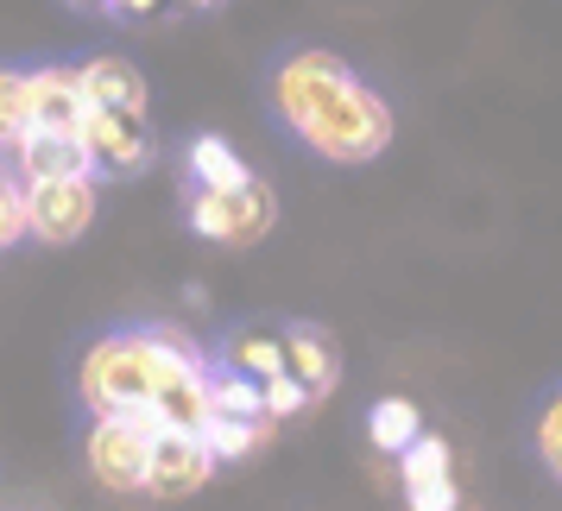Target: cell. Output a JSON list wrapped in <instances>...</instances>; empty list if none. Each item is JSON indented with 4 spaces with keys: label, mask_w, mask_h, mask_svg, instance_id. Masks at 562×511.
I'll return each mask as SVG.
<instances>
[{
    "label": "cell",
    "mask_w": 562,
    "mask_h": 511,
    "mask_svg": "<svg viewBox=\"0 0 562 511\" xmlns=\"http://www.w3.org/2000/svg\"><path fill=\"white\" fill-rule=\"evenodd\" d=\"M77 82H82V102L89 107H127V114H146V77L133 70L127 57H89L77 70Z\"/></svg>",
    "instance_id": "11"
},
{
    "label": "cell",
    "mask_w": 562,
    "mask_h": 511,
    "mask_svg": "<svg viewBox=\"0 0 562 511\" xmlns=\"http://www.w3.org/2000/svg\"><path fill=\"white\" fill-rule=\"evenodd\" d=\"M272 107L316 158L329 164H373L392 146V107L380 89L341 64L335 52H291L272 70Z\"/></svg>",
    "instance_id": "1"
},
{
    "label": "cell",
    "mask_w": 562,
    "mask_h": 511,
    "mask_svg": "<svg viewBox=\"0 0 562 511\" xmlns=\"http://www.w3.org/2000/svg\"><path fill=\"white\" fill-rule=\"evenodd\" d=\"M215 366H228V373H240V379H279L284 373V348H279V334L272 329H234L228 341H222V360Z\"/></svg>",
    "instance_id": "13"
},
{
    "label": "cell",
    "mask_w": 562,
    "mask_h": 511,
    "mask_svg": "<svg viewBox=\"0 0 562 511\" xmlns=\"http://www.w3.org/2000/svg\"><path fill=\"white\" fill-rule=\"evenodd\" d=\"M215 480V455L203 448V435L190 430H158L153 461H146V492L153 499H190Z\"/></svg>",
    "instance_id": "7"
},
{
    "label": "cell",
    "mask_w": 562,
    "mask_h": 511,
    "mask_svg": "<svg viewBox=\"0 0 562 511\" xmlns=\"http://www.w3.org/2000/svg\"><path fill=\"white\" fill-rule=\"evenodd\" d=\"M272 222H279V203L259 178L234 183V190H190V228L215 247H254Z\"/></svg>",
    "instance_id": "3"
},
{
    "label": "cell",
    "mask_w": 562,
    "mask_h": 511,
    "mask_svg": "<svg viewBox=\"0 0 562 511\" xmlns=\"http://www.w3.org/2000/svg\"><path fill=\"white\" fill-rule=\"evenodd\" d=\"M183 171H190V190H234V183H247V158L234 152L222 133H196L190 139V152H183Z\"/></svg>",
    "instance_id": "12"
},
{
    "label": "cell",
    "mask_w": 562,
    "mask_h": 511,
    "mask_svg": "<svg viewBox=\"0 0 562 511\" xmlns=\"http://www.w3.org/2000/svg\"><path fill=\"white\" fill-rule=\"evenodd\" d=\"M26 127H32V114H26V70H0V152H13Z\"/></svg>",
    "instance_id": "16"
},
{
    "label": "cell",
    "mask_w": 562,
    "mask_h": 511,
    "mask_svg": "<svg viewBox=\"0 0 562 511\" xmlns=\"http://www.w3.org/2000/svg\"><path fill=\"white\" fill-rule=\"evenodd\" d=\"M165 0H108V13L114 20H146V13H158Z\"/></svg>",
    "instance_id": "20"
},
{
    "label": "cell",
    "mask_w": 562,
    "mask_h": 511,
    "mask_svg": "<svg viewBox=\"0 0 562 511\" xmlns=\"http://www.w3.org/2000/svg\"><path fill=\"white\" fill-rule=\"evenodd\" d=\"M259 398H266V417H272V423H284V417H297V410L310 405V398H304V385L291 379V373L266 379V385H259Z\"/></svg>",
    "instance_id": "19"
},
{
    "label": "cell",
    "mask_w": 562,
    "mask_h": 511,
    "mask_svg": "<svg viewBox=\"0 0 562 511\" xmlns=\"http://www.w3.org/2000/svg\"><path fill=\"white\" fill-rule=\"evenodd\" d=\"M77 139H82V152H89L95 178H139L158 152L146 114H127V107H89Z\"/></svg>",
    "instance_id": "4"
},
{
    "label": "cell",
    "mask_w": 562,
    "mask_h": 511,
    "mask_svg": "<svg viewBox=\"0 0 562 511\" xmlns=\"http://www.w3.org/2000/svg\"><path fill=\"white\" fill-rule=\"evenodd\" d=\"M398 461V492H405L411 511H456L461 506V486H456V455H449V442L442 435H417Z\"/></svg>",
    "instance_id": "6"
},
{
    "label": "cell",
    "mask_w": 562,
    "mask_h": 511,
    "mask_svg": "<svg viewBox=\"0 0 562 511\" xmlns=\"http://www.w3.org/2000/svg\"><path fill=\"white\" fill-rule=\"evenodd\" d=\"M272 430H279L272 417H209L196 435H203V448L215 461H247L254 448H266V442H272Z\"/></svg>",
    "instance_id": "14"
},
{
    "label": "cell",
    "mask_w": 562,
    "mask_h": 511,
    "mask_svg": "<svg viewBox=\"0 0 562 511\" xmlns=\"http://www.w3.org/2000/svg\"><path fill=\"white\" fill-rule=\"evenodd\" d=\"M158 430H165V417L153 405L121 410V417H95L89 442H82L95 486H108V492H146V461H153Z\"/></svg>",
    "instance_id": "2"
},
{
    "label": "cell",
    "mask_w": 562,
    "mask_h": 511,
    "mask_svg": "<svg viewBox=\"0 0 562 511\" xmlns=\"http://www.w3.org/2000/svg\"><path fill=\"white\" fill-rule=\"evenodd\" d=\"M95 222V178H52L26 183V234L45 247H70Z\"/></svg>",
    "instance_id": "5"
},
{
    "label": "cell",
    "mask_w": 562,
    "mask_h": 511,
    "mask_svg": "<svg viewBox=\"0 0 562 511\" xmlns=\"http://www.w3.org/2000/svg\"><path fill=\"white\" fill-rule=\"evenodd\" d=\"M26 240V183L13 178V164H0V253Z\"/></svg>",
    "instance_id": "18"
},
{
    "label": "cell",
    "mask_w": 562,
    "mask_h": 511,
    "mask_svg": "<svg viewBox=\"0 0 562 511\" xmlns=\"http://www.w3.org/2000/svg\"><path fill=\"white\" fill-rule=\"evenodd\" d=\"M279 348H284V373L304 385V398H329L335 385H341V354H335L329 329H316V322H291L279 329Z\"/></svg>",
    "instance_id": "9"
},
{
    "label": "cell",
    "mask_w": 562,
    "mask_h": 511,
    "mask_svg": "<svg viewBox=\"0 0 562 511\" xmlns=\"http://www.w3.org/2000/svg\"><path fill=\"white\" fill-rule=\"evenodd\" d=\"M531 448H537V461H543V474H557V480H562V391H550L543 410H537Z\"/></svg>",
    "instance_id": "17"
},
{
    "label": "cell",
    "mask_w": 562,
    "mask_h": 511,
    "mask_svg": "<svg viewBox=\"0 0 562 511\" xmlns=\"http://www.w3.org/2000/svg\"><path fill=\"white\" fill-rule=\"evenodd\" d=\"M178 7H196V13H203V7H222V0H178Z\"/></svg>",
    "instance_id": "22"
},
{
    "label": "cell",
    "mask_w": 562,
    "mask_h": 511,
    "mask_svg": "<svg viewBox=\"0 0 562 511\" xmlns=\"http://www.w3.org/2000/svg\"><path fill=\"white\" fill-rule=\"evenodd\" d=\"M26 114L38 133H77L89 102H82V82L70 64H38L26 70Z\"/></svg>",
    "instance_id": "8"
},
{
    "label": "cell",
    "mask_w": 562,
    "mask_h": 511,
    "mask_svg": "<svg viewBox=\"0 0 562 511\" xmlns=\"http://www.w3.org/2000/svg\"><path fill=\"white\" fill-rule=\"evenodd\" d=\"M13 178L20 183H52V178H95L89 152H82L77 133H38L26 127L13 146Z\"/></svg>",
    "instance_id": "10"
},
{
    "label": "cell",
    "mask_w": 562,
    "mask_h": 511,
    "mask_svg": "<svg viewBox=\"0 0 562 511\" xmlns=\"http://www.w3.org/2000/svg\"><path fill=\"white\" fill-rule=\"evenodd\" d=\"M417 435H424V417H417L411 398H380V405L367 410V442H373L380 455H405Z\"/></svg>",
    "instance_id": "15"
},
{
    "label": "cell",
    "mask_w": 562,
    "mask_h": 511,
    "mask_svg": "<svg viewBox=\"0 0 562 511\" xmlns=\"http://www.w3.org/2000/svg\"><path fill=\"white\" fill-rule=\"evenodd\" d=\"M64 7H77V13H108V0H64Z\"/></svg>",
    "instance_id": "21"
}]
</instances>
